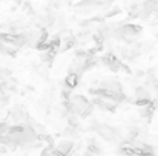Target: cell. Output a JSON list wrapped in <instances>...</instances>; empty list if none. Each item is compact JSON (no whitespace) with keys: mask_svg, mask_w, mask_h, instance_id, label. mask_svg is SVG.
<instances>
[{"mask_svg":"<svg viewBox=\"0 0 158 156\" xmlns=\"http://www.w3.org/2000/svg\"><path fill=\"white\" fill-rule=\"evenodd\" d=\"M64 109L68 113H72L78 118H88L94 109L92 103L83 97V95H78V94H74V95H69L66 100H64Z\"/></svg>","mask_w":158,"mask_h":156,"instance_id":"cell-1","label":"cell"},{"mask_svg":"<svg viewBox=\"0 0 158 156\" xmlns=\"http://www.w3.org/2000/svg\"><path fill=\"white\" fill-rule=\"evenodd\" d=\"M91 129L100 136L103 138L106 142H110V144H121V136L117 130V127H112L109 124L105 122H98V121H92L91 122Z\"/></svg>","mask_w":158,"mask_h":156,"instance_id":"cell-2","label":"cell"},{"mask_svg":"<svg viewBox=\"0 0 158 156\" xmlns=\"http://www.w3.org/2000/svg\"><path fill=\"white\" fill-rule=\"evenodd\" d=\"M152 100H154V97L151 95V92L143 84L135 86V89H134V98H132L134 103H137L138 106H149V104H152Z\"/></svg>","mask_w":158,"mask_h":156,"instance_id":"cell-3","label":"cell"},{"mask_svg":"<svg viewBox=\"0 0 158 156\" xmlns=\"http://www.w3.org/2000/svg\"><path fill=\"white\" fill-rule=\"evenodd\" d=\"M28 116H29L28 112L23 109V106H19V104H15L9 112V118L14 121V124H25Z\"/></svg>","mask_w":158,"mask_h":156,"instance_id":"cell-4","label":"cell"},{"mask_svg":"<svg viewBox=\"0 0 158 156\" xmlns=\"http://www.w3.org/2000/svg\"><path fill=\"white\" fill-rule=\"evenodd\" d=\"M97 8H98V6H97V3H95L94 0H81V2H78V3L74 6V11H75L77 14H81V15H89V14H92Z\"/></svg>","mask_w":158,"mask_h":156,"instance_id":"cell-5","label":"cell"},{"mask_svg":"<svg viewBox=\"0 0 158 156\" xmlns=\"http://www.w3.org/2000/svg\"><path fill=\"white\" fill-rule=\"evenodd\" d=\"M72 150H74V142H72V139H66V138L58 141L54 147V152L60 156H68Z\"/></svg>","mask_w":158,"mask_h":156,"instance_id":"cell-6","label":"cell"},{"mask_svg":"<svg viewBox=\"0 0 158 156\" xmlns=\"http://www.w3.org/2000/svg\"><path fill=\"white\" fill-rule=\"evenodd\" d=\"M144 77H146V84H144V87L151 92L152 97H158V80H157V77L152 74V69H149V72H148Z\"/></svg>","mask_w":158,"mask_h":156,"instance_id":"cell-7","label":"cell"},{"mask_svg":"<svg viewBox=\"0 0 158 156\" xmlns=\"http://www.w3.org/2000/svg\"><path fill=\"white\" fill-rule=\"evenodd\" d=\"M100 61L105 64L107 69H110L112 72H118V70L123 67L121 61H120L117 57H114V55H105V57L100 58Z\"/></svg>","mask_w":158,"mask_h":156,"instance_id":"cell-8","label":"cell"},{"mask_svg":"<svg viewBox=\"0 0 158 156\" xmlns=\"http://www.w3.org/2000/svg\"><path fill=\"white\" fill-rule=\"evenodd\" d=\"M32 70H34V74L35 75H39L40 78H48V75H49V70H48V64H45V63H34L32 64Z\"/></svg>","mask_w":158,"mask_h":156,"instance_id":"cell-9","label":"cell"},{"mask_svg":"<svg viewBox=\"0 0 158 156\" xmlns=\"http://www.w3.org/2000/svg\"><path fill=\"white\" fill-rule=\"evenodd\" d=\"M86 150L91 152L92 155H95V156H100L102 153H103V147H102L95 139H89V141H88V144H86Z\"/></svg>","mask_w":158,"mask_h":156,"instance_id":"cell-10","label":"cell"},{"mask_svg":"<svg viewBox=\"0 0 158 156\" xmlns=\"http://www.w3.org/2000/svg\"><path fill=\"white\" fill-rule=\"evenodd\" d=\"M78 81H80V75H77V74H68V77H66V80H64V86H66V89H74L77 84H78Z\"/></svg>","mask_w":158,"mask_h":156,"instance_id":"cell-11","label":"cell"},{"mask_svg":"<svg viewBox=\"0 0 158 156\" xmlns=\"http://www.w3.org/2000/svg\"><path fill=\"white\" fill-rule=\"evenodd\" d=\"M80 132H81V129H78V127L66 126V127H64V130H63V136H64L66 139H72V138L80 136Z\"/></svg>","mask_w":158,"mask_h":156,"instance_id":"cell-12","label":"cell"},{"mask_svg":"<svg viewBox=\"0 0 158 156\" xmlns=\"http://www.w3.org/2000/svg\"><path fill=\"white\" fill-rule=\"evenodd\" d=\"M66 121H68V126L81 129V119H80L78 116H75V115H72V113H68V115H66Z\"/></svg>","mask_w":158,"mask_h":156,"instance_id":"cell-13","label":"cell"},{"mask_svg":"<svg viewBox=\"0 0 158 156\" xmlns=\"http://www.w3.org/2000/svg\"><path fill=\"white\" fill-rule=\"evenodd\" d=\"M9 103V94L6 92V89L3 87V84H0V107L6 106Z\"/></svg>","mask_w":158,"mask_h":156,"instance_id":"cell-14","label":"cell"},{"mask_svg":"<svg viewBox=\"0 0 158 156\" xmlns=\"http://www.w3.org/2000/svg\"><path fill=\"white\" fill-rule=\"evenodd\" d=\"M63 3H64V0H49V6L52 9H60Z\"/></svg>","mask_w":158,"mask_h":156,"instance_id":"cell-15","label":"cell"},{"mask_svg":"<svg viewBox=\"0 0 158 156\" xmlns=\"http://www.w3.org/2000/svg\"><path fill=\"white\" fill-rule=\"evenodd\" d=\"M94 2L97 3L98 8H107V6L112 3V0H94Z\"/></svg>","mask_w":158,"mask_h":156,"instance_id":"cell-16","label":"cell"},{"mask_svg":"<svg viewBox=\"0 0 158 156\" xmlns=\"http://www.w3.org/2000/svg\"><path fill=\"white\" fill-rule=\"evenodd\" d=\"M117 14H120V9L118 8H112L110 11H106V17H114Z\"/></svg>","mask_w":158,"mask_h":156,"instance_id":"cell-17","label":"cell"},{"mask_svg":"<svg viewBox=\"0 0 158 156\" xmlns=\"http://www.w3.org/2000/svg\"><path fill=\"white\" fill-rule=\"evenodd\" d=\"M80 156H95V155H92L91 152H88V150H85V152H83V155H80Z\"/></svg>","mask_w":158,"mask_h":156,"instance_id":"cell-18","label":"cell"},{"mask_svg":"<svg viewBox=\"0 0 158 156\" xmlns=\"http://www.w3.org/2000/svg\"><path fill=\"white\" fill-rule=\"evenodd\" d=\"M157 40H158V35H157Z\"/></svg>","mask_w":158,"mask_h":156,"instance_id":"cell-19","label":"cell"}]
</instances>
